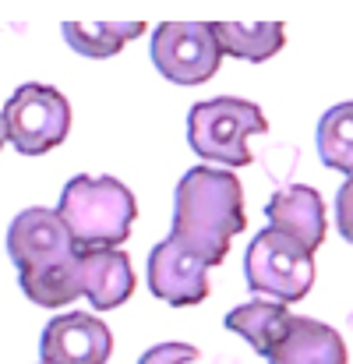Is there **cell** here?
Returning <instances> with one entry per match:
<instances>
[{
	"label": "cell",
	"instance_id": "obj_1",
	"mask_svg": "<svg viewBox=\"0 0 353 364\" xmlns=\"http://www.w3.org/2000/svg\"><path fill=\"white\" fill-rule=\"evenodd\" d=\"M244 227V191L234 173L223 166L188 170L173 191V230L148 255V290L173 308L202 304L209 269L227 258Z\"/></svg>",
	"mask_w": 353,
	"mask_h": 364
},
{
	"label": "cell",
	"instance_id": "obj_2",
	"mask_svg": "<svg viewBox=\"0 0 353 364\" xmlns=\"http://www.w3.org/2000/svg\"><path fill=\"white\" fill-rule=\"evenodd\" d=\"M7 255L18 283L39 308H60L82 297V251L57 209H25L7 227Z\"/></svg>",
	"mask_w": 353,
	"mask_h": 364
},
{
	"label": "cell",
	"instance_id": "obj_3",
	"mask_svg": "<svg viewBox=\"0 0 353 364\" xmlns=\"http://www.w3.org/2000/svg\"><path fill=\"white\" fill-rule=\"evenodd\" d=\"M57 216L64 220L78 251H103L127 241L131 223L138 216V202L117 177L78 173L60 191Z\"/></svg>",
	"mask_w": 353,
	"mask_h": 364
},
{
	"label": "cell",
	"instance_id": "obj_4",
	"mask_svg": "<svg viewBox=\"0 0 353 364\" xmlns=\"http://www.w3.org/2000/svg\"><path fill=\"white\" fill-rule=\"evenodd\" d=\"M268 121L265 114L234 96H219V100H205L195 103L188 114V141L202 159L219 163L223 170L230 166H247L251 152H247V138L251 134H265Z\"/></svg>",
	"mask_w": 353,
	"mask_h": 364
},
{
	"label": "cell",
	"instance_id": "obj_5",
	"mask_svg": "<svg viewBox=\"0 0 353 364\" xmlns=\"http://www.w3.org/2000/svg\"><path fill=\"white\" fill-rule=\"evenodd\" d=\"M244 276L247 287L261 297H272V304H293L304 301L315 287V251L300 241L286 237L283 230H261L247 244L244 255Z\"/></svg>",
	"mask_w": 353,
	"mask_h": 364
},
{
	"label": "cell",
	"instance_id": "obj_6",
	"mask_svg": "<svg viewBox=\"0 0 353 364\" xmlns=\"http://www.w3.org/2000/svg\"><path fill=\"white\" fill-rule=\"evenodd\" d=\"M4 138L21 156H43L57 149L71 131V107L53 85L28 82L11 92V100L0 110Z\"/></svg>",
	"mask_w": 353,
	"mask_h": 364
},
{
	"label": "cell",
	"instance_id": "obj_7",
	"mask_svg": "<svg viewBox=\"0 0 353 364\" xmlns=\"http://www.w3.org/2000/svg\"><path fill=\"white\" fill-rule=\"evenodd\" d=\"M152 64L163 78L177 85L209 82L223 64L212 21H163L152 32Z\"/></svg>",
	"mask_w": 353,
	"mask_h": 364
},
{
	"label": "cell",
	"instance_id": "obj_8",
	"mask_svg": "<svg viewBox=\"0 0 353 364\" xmlns=\"http://www.w3.org/2000/svg\"><path fill=\"white\" fill-rule=\"evenodd\" d=\"M110 350H114L110 329L85 311L57 315L39 340L43 364H107Z\"/></svg>",
	"mask_w": 353,
	"mask_h": 364
},
{
	"label": "cell",
	"instance_id": "obj_9",
	"mask_svg": "<svg viewBox=\"0 0 353 364\" xmlns=\"http://www.w3.org/2000/svg\"><path fill=\"white\" fill-rule=\"evenodd\" d=\"M265 216L272 230H283L286 237L300 241L308 251H315L325 237V205H322V195L308 184L276 191L265 205Z\"/></svg>",
	"mask_w": 353,
	"mask_h": 364
},
{
	"label": "cell",
	"instance_id": "obj_10",
	"mask_svg": "<svg viewBox=\"0 0 353 364\" xmlns=\"http://www.w3.org/2000/svg\"><path fill=\"white\" fill-rule=\"evenodd\" d=\"M268 364H347V343L343 336L315 318L293 315L283 340L265 354Z\"/></svg>",
	"mask_w": 353,
	"mask_h": 364
},
{
	"label": "cell",
	"instance_id": "obj_11",
	"mask_svg": "<svg viewBox=\"0 0 353 364\" xmlns=\"http://www.w3.org/2000/svg\"><path fill=\"white\" fill-rule=\"evenodd\" d=\"M131 294H134V272L131 258L120 247L82 251V297H89L92 308L99 311L120 308Z\"/></svg>",
	"mask_w": 353,
	"mask_h": 364
},
{
	"label": "cell",
	"instance_id": "obj_12",
	"mask_svg": "<svg viewBox=\"0 0 353 364\" xmlns=\"http://www.w3.org/2000/svg\"><path fill=\"white\" fill-rule=\"evenodd\" d=\"M212 36L223 53L261 64L283 50L286 28L283 21H212Z\"/></svg>",
	"mask_w": 353,
	"mask_h": 364
},
{
	"label": "cell",
	"instance_id": "obj_13",
	"mask_svg": "<svg viewBox=\"0 0 353 364\" xmlns=\"http://www.w3.org/2000/svg\"><path fill=\"white\" fill-rule=\"evenodd\" d=\"M290 311L283 304H272V301H251V304H240L227 315V329H234L240 340H247L261 358L283 340L286 326H290Z\"/></svg>",
	"mask_w": 353,
	"mask_h": 364
},
{
	"label": "cell",
	"instance_id": "obj_14",
	"mask_svg": "<svg viewBox=\"0 0 353 364\" xmlns=\"http://www.w3.org/2000/svg\"><path fill=\"white\" fill-rule=\"evenodd\" d=\"M145 32V21H64V39L75 53L103 60Z\"/></svg>",
	"mask_w": 353,
	"mask_h": 364
},
{
	"label": "cell",
	"instance_id": "obj_15",
	"mask_svg": "<svg viewBox=\"0 0 353 364\" xmlns=\"http://www.w3.org/2000/svg\"><path fill=\"white\" fill-rule=\"evenodd\" d=\"M318 156L329 170L353 177V100L332 107L318 121Z\"/></svg>",
	"mask_w": 353,
	"mask_h": 364
},
{
	"label": "cell",
	"instance_id": "obj_16",
	"mask_svg": "<svg viewBox=\"0 0 353 364\" xmlns=\"http://www.w3.org/2000/svg\"><path fill=\"white\" fill-rule=\"evenodd\" d=\"M198 350L191 343H159L152 350H145L138 364H198Z\"/></svg>",
	"mask_w": 353,
	"mask_h": 364
},
{
	"label": "cell",
	"instance_id": "obj_17",
	"mask_svg": "<svg viewBox=\"0 0 353 364\" xmlns=\"http://www.w3.org/2000/svg\"><path fill=\"white\" fill-rule=\"evenodd\" d=\"M336 227H340V234L353 244V177L340 188V195H336Z\"/></svg>",
	"mask_w": 353,
	"mask_h": 364
},
{
	"label": "cell",
	"instance_id": "obj_18",
	"mask_svg": "<svg viewBox=\"0 0 353 364\" xmlns=\"http://www.w3.org/2000/svg\"><path fill=\"white\" fill-rule=\"evenodd\" d=\"M4 141H7V138H4V124H0V145H4Z\"/></svg>",
	"mask_w": 353,
	"mask_h": 364
}]
</instances>
